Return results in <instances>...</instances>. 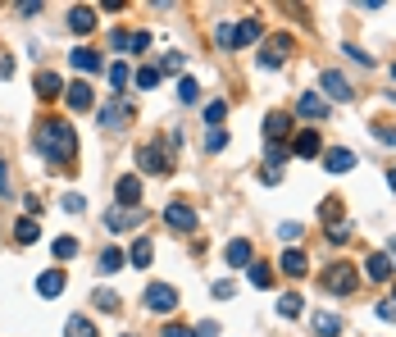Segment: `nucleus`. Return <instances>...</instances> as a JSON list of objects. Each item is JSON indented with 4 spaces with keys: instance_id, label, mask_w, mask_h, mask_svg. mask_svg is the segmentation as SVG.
Returning <instances> with one entry per match:
<instances>
[{
    "instance_id": "1",
    "label": "nucleus",
    "mask_w": 396,
    "mask_h": 337,
    "mask_svg": "<svg viewBox=\"0 0 396 337\" xmlns=\"http://www.w3.org/2000/svg\"><path fill=\"white\" fill-rule=\"evenodd\" d=\"M32 146H37V155L51 160V169H64L73 155H78V132H73V123H64V119H46V123H37Z\"/></svg>"
},
{
    "instance_id": "2",
    "label": "nucleus",
    "mask_w": 396,
    "mask_h": 337,
    "mask_svg": "<svg viewBox=\"0 0 396 337\" xmlns=\"http://www.w3.org/2000/svg\"><path fill=\"white\" fill-rule=\"evenodd\" d=\"M355 287H360V274H355L351 265H333L324 274V292H333V296H351Z\"/></svg>"
},
{
    "instance_id": "3",
    "label": "nucleus",
    "mask_w": 396,
    "mask_h": 337,
    "mask_svg": "<svg viewBox=\"0 0 396 337\" xmlns=\"http://www.w3.org/2000/svg\"><path fill=\"white\" fill-rule=\"evenodd\" d=\"M146 224V210H128V205H114V210H105V228L110 233H128V228H141Z\"/></svg>"
},
{
    "instance_id": "4",
    "label": "nucleus",
    "mask_w": 396,
    "mask_h": 337,
    "mask_svg": "<svg viewBox=\"0 0 396 337\" xmlns=\"http://www.w3.org/2000/svg\"><path fill=\"white\" fill-rule=\"evenodd\" d=\"M141 301H146V310H155V314H169V310H178V292H173L169 283H151Z\"/></svg>"
},
{
    "instance_id": "5",
    "label": "nucleus",
    "mask_w": 396,
    "mask_h": 337,
    "mask_svg": "<svg viewBox=\"0 0 396 337\" xmlns=\"http://www.w3.org/2000/svg\"><path fill=\"white\" fill-rule=\"evenodd\" d=\"M164 224H169L173 233H191V228H196V210L182 205V201H169V205H164Z\"/></svg>"
},
{
    "instance_id": "6",
    "label": "nucleus",
    "mask_w": 396,
    "mask_h": 337,
    "mask_svg": "<svg viewBox=\"0 0 396 337\" xmlns=\"http://www.w3.org/2000/svg\"><path fill=\"white\" fill-rule=\"evenodd\" d=\"M137 165H141V173H155V178H164L173 165H169V151L164 146H141L137 151Z\"/></svg>"
},
{
    "instance_id": "7",
    "label": "nucleus",
    "mask_w": 396,
    "mask_h": 337,
    "mask_svg": "<svg viewBox=\"0 0 396 337\" xmlns=\"http://www.w3.org/2000/svg\"><path fill=\"white\" fill-rule=\"evenodd\" d=\"M287 51H292V37H274V42L264 46V51H260V64H264V69H283L287 64Z\"/></svg>"
},
{
    "instance_id": "8",
    "label": "nucleus",
    "mask_w": 396,
    "mask_h": 337,
    "mask_svg": "<svg viewBox=\"0 0 396 337\" xmlns=\"http://www.w3.org/2000/svg\"><path fill=\"white\" fill-rule=\"evenodd\" d=\"M128 123H132V105L128 101H110L101 110V128H114V132H119V128H128Z\"/></svg>"
},
{
    "instance_id": "9",
    "label": "nucleus",
    "mask_w": 396,
    "mask_h": 337,
    "mask_svg": "<svg viewBox=\"0 0 396 337\" xmlns=\"http://www.w3.org/2000/svg\"><path fill=\"white\" fill-rule=\"evenodd\" d=\"M319 87L328 91L324 101H351V96H355V91H351V82H346L337 69H324V78H319Z\"/></svg>"
},
{
    "instance_id": "10",
    "label": "nucleus",
    "mask_w": 396,
    "mask_h": 337,
    "mask_svg": "<svg viewBox=\"0 0 396 337\" xmlns=\"http://www.w3.org/2000/svg\"><path fill=\"white\" fill-rule=\"evenodd\" d=\"M114 196H119V205L137 210V205H141V178H137V173H128V178H119V182H114Z\"/></svg>"
},
{
    "instance_id": "11",
    "label": "nucleus",
    "mask_w": 396,
    "mask_h": 337,
    "mask_svg": "<svg viewBox=\"0 0 396 337\" xmlns=\"http://www.w3.org/2000/svg\"><path fill=\"white\" fill-rule=\"evenodd\" d=\"M64 101H69L73 114L91 110V101H96V96H91V82H69V87H64Z\"/></svg>"
},
{
    "instance_id": "12",
    "label": "nucleus",
    "mask_w": 396,
    "mask_h": 337,
    "mask_svg": "<svg viewBox=\"0 0 396 337\" xmlns=\"http://www.w3.org/2000/svg\"><path fill=\"white\" fill-rule=\"evenodd\" d=\"M287 132H292V114H287V110H274V114L264 119V137H269V141H283Z\"/></svg>"
},
{
    "instance_id": "13",
    "label": "nucleus",
    "mask_w": 396,
    "mask_h": 337,
    "mask_svg": "<svg viewBox=\"0 0 396 337\" xmlns=\"http://www.w3.org/2000/svg\"><path fill=\"white\" fill-rule=\"evenodd\" d=\"M37 292H41L46 301H55V296L64 292V274H60V269H46V274H37Z\"/></svg>"
},
{
    "instance_id": "14",
    "label": "nucleus",
    "mask_w": 396,
    "mask_h": 337,
    "mask_svg": "<svg viewBox=\"0 0 396 337\" xmlns=\"http://www.w3.org/2000/svg\"><path fill=\"white\" fill-rule=\"evenodd\" d=\"M324 169H328V173H351V169H355V155H351L346 146H333V151L324 155Z\"/></svg>"
},
{
    "instance_id": "15",
    "label": "nucleus",
    "mask_w": 396,
    "mask_h": 337,
    "mask_svg": "<svg viewBox=\"0 0 396 337\" xmlns=\"http://www.w3.org/2000/svg\"><path fill=\"white\" fill-rule=\"evenodd\" d=\"M283 274H292V278L310 274V260H305L301 246H287V251H283Z\"/></svg>"
},
{
    "instance_id": "16",
    "label": "nucleus",
    "mask_w": 396,
    "mask_h": 337,
    "mask_svg": "<svg viewBox=\"0 0 396 337\" xmlns=\"http://www.w3.org/2000/svg\"><path fill=\"white\" fill-rule=\"evenodd\" d=\"M296 114H305V119H328V101L314 91H305L301 101H296Z\"/></svg>"
},
{
    "instance_id": "17",
    "label": "nucleus",
    "mask_w": 396,
    "mask_h": 337,
    "mask_svg": "<svg viewBox=\"0 0 396 337\" xmlns=\"http://www.w3.org/2000/svg\"><path fill=\"white\" fill-rule=\"evenodd\" d=\"M319 146H324V141H319V132H314V128L296 132V141H292V151H296L301 160H314V155H319Z\"/></svg>"
},
{
    "instance_id": "18",
    "label": "nucleus",
    "mask_w": 396,
    "mask_h": 337,
    "mask_svg": "<svg viewBox=\"0 0 396 337\" xmlns=\"http://www.w3.org/2000/svg\"><path fill=\"white\" fill-rule=\"evenodd\" d=\"M37 96H41V101L64 96V78H60V73H37Z\"/></svg>"
},
{
    "instance_id": "19",
    "label": "nucleus",
    "mask_w": 396,
    "mask_h": 337,
    "mask_svg": "<svg viewBox=\"0 0 396 337\" xmlns=\"http://www.w3.org/2000/svg\"><path fill=\"white\" fill-rule=\"evenodd\" d=\"M69 27H73V32H91V27H96V9H87V5H73L69 9Z\"/></svg>"
},
{
    "instance_id": "20",
    "label": "nucleus",
    "mask_w": 396,
    "mask_h": 337,
    "mask_svg": "<svg viewBox=\"0 0 396 337\" xmlns=\"http://www.w3.org/2000/svg\"><path fill=\"white\" fill-rule=\"evenodd\" d=\"M364 274H369V283H388V278H392V260L388 255H369V260H364Z\"/></svg>"
},
{
    "instance_id": "21",
    "label": "nucleus",
    "mask_w": 396,
    "mask_h": 337,
    "mask_svg": "<svg viewBox=\"0 0 396 337\" xmlns=\"http://www.w3.org/2000/svg\"><path fill=\"white\" fill-rule=\"evenodd\" d=\"M37 237H41V224L23 215V219H18V224H14V242H18V246H32Z\"/></svg>"
},
{
    "instance_id": "22",
    "label": "nucleus",
    "mask_w": 396,
    "mask_h": 337,
    "mask_svg": "<svg viewBox=\"0 0 396 337\" xmlns=\"http://www.w3.org/2000/svg\"><path fill=\"white\" fill-rule=\"evenodd\" d=\"M228 265H233V269H250V242H246V237L228 242Z\"/></svg>"
},
{
    "instance_id": "23",
    "label": "nucleus",
    "mask_w": 396,
    "mask_h": 337,
    "mask_svg": "<svg viewBox=\"0 0 396 337\" xmlns=\"http://www.w3.org/2000/svg\"><path fill=\"white\" fill-rule=\"evenodd\" d=\"M233 32H237V46H250V42H260L264 23H260V18H241V23L233 27Z\"/></svg>"
},
{
    "instance_id": "24",
    "label": "nucleus",
    "mask_w": 396,
    "mask_h": 337,
    "mask_svg": "<svg viewBox=\"0 0 396 337\" xmlns=\"http://www.w3.org/2000/svg\"><path fill=\"white\" fill-rule=\"evenodd\" d=\"M69 60H73V64H78V69H82V73H96V69H101V55H96V51H91V46H78V51H73V55H69Z\"/></svg>"
},
{
    "instance_id": "25",
    "label": "nucleus",
    "mask_w": 396,
    "mask_h": 337,
    "mask_svg": "<svg viewBox=\"0 0 396 337\" xmlns=\"http://www.w3.org/2000/svg\"><path fill=\"white\" fill-rule=\"evenodd\" d=\"M246 278H250V287H274V269H269V265H260V260H250Z\"/></svg>"
},
{
    "instance_id": "26",
    "label": "nucleus",
    "mask_w": 396,
    "mask_h": 337,
    "mask_svg": "<svg viewBox=\"0 0 396 337\" xmlns=\"http://www.w3.org/2000/svg\"><path fill=\"white\" fill-rule=\"evenodd\" d=\"M64 337H101V333H96V324H91V319H82V314H73V319L64 324Z\"/></svg>"
},
{
    "instance_id": "27",
    "label": "nucleus",
    "mask_w": 396,
    "mask_h": 337,
    "mask_svg": "<svg viewBox=\"0 0 396 337\" xmlns=\"http://www.w3.org/2000/svg\"><path fill=\"white\" fill-rule=\"evenodd\" d=\"M151 255H155V246H151L146 237H137V242H132V251H128V260H132L137 269H146V265H151Z\"/></svg>"
},
{
    "instance_id": "28",
    "label": "nucleus",
    "mask_w": 396,
    "mask_h": 337,
    "mask_svg": "<svg viewBox=\"0 0 396 337\" xmlns=\"http://www.w3.org/2000/svg\"><path fill=\"white\" fill-rule=\"evenodd\" d=\"M123 260H128V255H123L119 246H105V251H101V274H119Z\"/></svg>"
},
{
    "instance_id": "29",
    "label": "nucleus",
    "mask_w": 396,
    "mask_h": 337,
    "mask_svg": "<svg viewBox=\"0 0 396 337\" xmlns=\"http://www.w3.org/2000/svg\"><path fill=\"white\" fill-rule=\"evenodd\" d=\"M51 255L55 260H73V255H78V237H55V242H51Z\"/></svg>"
},
{
    "instance_id": "30",
    "label": "nucleus",
    "mask_w": 396,
    "mask_h": 337,
    "mask_svg": "<svg viewBox=\"0 0 396 337\" xmlns=\"http://www.w3.org/2000/svg\"><path fill=\"white\" fill-rule=\"evenodd\" d=\"M178 101H182V105H196V101H200L196 78H178Z\"/></svg>"
},
{
    "instance_id": "31",
    "label": "nucleus",
    "mask_w": 396,
    "mask_h": 337,
    "mask_svg": "<svg viewBox=\"0 0 396 337\" xmlns=\"http://www.w3.org/2000/svg\"><path fill=\"white\" fill-rule=\"evenodd\" d=\"M91 305H96V310H119V296H114L110 287H96V292H91Z\"/></svg>"
},
{
    "instance_id": "32",
    "label": "nucleus",
    "mask_w": 396,
    "mask_h": 337,
    "mask_svg": "<svg viewBox=\"0 0 396 337\" xmlns=\"http://www.w3.org/2000/svg\"><path fill=\"white\" fill-rule=\"evenodd\" d=\"M319 215H324V224H342V196H328L319 205Z\"/></svg>"
},
{
    "instance_id": "33",
    "label": "nucleus",
    "mask_w": 396,
    "mask_h": 337,
    "mask_svg": "<svg viewBox=\"0 0 396 337\" xmlns=\"http://www.w3.org/2000/svg\"><path fill=\"white\" fill-rule=\"evenodd\" d=\"M301 310H305V301H301V296H296V292H287L283 301H278V314H287V319H296V314H301Z\"/></svg>"
},
{
    "instance_id": "34",
    "label": "nucleus",
    "mask_w": 396,
    "mask_h": 337,
    "mask_svg": "<svg viewBox=\"0 0 396 337\" xmlns=\"http://www.w3.org/2000/svg\"><path fill=\"white\" fill-rule=\"evenodd\" d=\"M314 333H324V337L342 333V319H337V314H314Z\"/></svg>"
},
{
    "instance_id": "35",
    "label": "nucleus",
    "mask_w": 396,
    "mask_h": 337,
    "mask_svg": "<svg viewBox=\"0 0 396 337\" xmlns=\"http://www.w3.org/2000/svg\"><path fill=\"white\" fill-rule=\"evenodd\" d=\"M132 82H137V87H141V91H151V87H155V82H160V69H151V64H141V69H137V73H132Z\"/></svg>"
},
{
    "instance_id": "36",
    "label": "nucleus",
    "mask_w": 396,
    "mask_h": 337,
    "mask_svg": "<svg viewBox=\"0 0 396 337\" xmlns=\"http://www.w3.org/2000/svg\"><path fill=\"white\" fill-rule=\"evenodd\" d=\"M215 42L224 46V51H233V46H237V32H233V23H219V27H215Z\"/></svg>"
},
{
    "instance_id": "37",
    "label": "nucleus",
    "mask_w": 396,
    "mask_h": 337,
    "mask_svg": "<svg viewBox=\"0 0 396 337\" xmlns=\"http://www.w3.org/2000/svg\"><path fill=\"white\" fill-rule=\"evenodd\" d=\"M224 119H228V105H224V101H210V105H205V123H215V128H219Z\"/></svg>"
},
{
    "instance_id": "38",
    "label": "nucleus",
    "mask_w": 396,
    "mask_h": 337,
    "mask_svg": "<svg viewBox=\"0 0 396 337\" xmlns=\"http://www.w3.org/2000/svg\"><path fill=\"white\" fill-rule=\"evenodd\" d=\"M264 155H269V165H274V169H283V165H287V146H283V141H269Z\"/></svg>"
},
{
    "instance_id": "39",
    "label": "nucleus",
    "mask_w": 396,
    "mask_h": 337,
    "mask_svg": "<svg viewBox=\"0 0 396 337\" xmlns=\"http://www.w3.org/2000/svg\"><path fill=\"white\" fill-rule=\"evenodd\" d=\"M110 82H114V87H119V91H123V87H128V82H132V73H128V64H110Z\"/></svg>"
},
{
    "instance_id": "40",
    "label": "nucleus",
    "mask_w": 396,
    "mask_h": 337,
    "mask_svg": "<svg viewBox=\"0 0 396 337\" xmlns=\"http://www.w3.org/2000/svg\"><path fill=\"white\" fill-rule=\"evenodd\" d=\"M224 146H228V132L224 128H210L205 132V151H224Z\"/></svg>"
},
{
    "instance_id": "41",
    "label": "nucleus",
    "mask_w": 396,
    "mask_h": 337,
    "mask_svg": "<svg viewBox=\"0 0 396 337\" xmlns=\"http://www.w3.org/2000/svg\"><path fill=\"white\" fill-rule=\"evenodd\" d=\"M110 46H114V51H132V32L114 27V32H110Z\"/></svg>"
},
{
    "instance_id": "42",
    "label": "nucleus",
    "mask_w": 396,
    "mask_h": 337,
    "mask_svg": "<svg viewBox=\"0 0 396 337\" xmlns=\"http://www.w3.org/2000/svg\"><path fill=\"white\" fill-rule=\"evenodd\" d=\"M278 237H283L287 246H296V242H301V224H283V228H278Z\"/></svg>"
},
{
    "instance_id": "43",
    "label": "nucleus",
    "mask_w": 396,
    "mask_h": 337,
    "mask_svg": "<svg viewBox=\"0 0 396 337\" xmlns=\"http://www.w3.org/2000/svg\"><path fill=\"white\" fill-rule=\"evenodd\" d=\"M178 69H182V55H178V51H169V55L160 60V73H178Z\"/></svg>"
},
{
    "instance_id": "44",
    "label": "nucleus",
    "mask_w": 396,
    "mask_h": 337,
    "mask_svg": "<svg viewBox=\"0 0 396 337\" xmlns=\"http://www.w3.org/2000/svg\"><path fill=\"white\" fill-rule=\"evenodd\" d=\"M328 242H337V246L351 242V228H346V224H333V228H328Z\"/></svg>"
},
{
    "instance_id": "45",
    "label": "nucleus",
    "mask_w": 396,
    "mask_h": 337,
    "mask_svg": "<svg viewBox=\"0 0 396 337\" xmlns=\"http://www.w3.org/2000/svg\"><path fill=\"white\" fill-rule=\"evenodd\" d=\"M64 210H69V215H82V210H87V201L78 196V191H69V196H64Z\"/></svg>"
},
{
    "instance_id": "46",
    "label": "nucleus",
    "mask_w": 396,
    "mask_h": 337,
    "mask_svg": "<svg viewBox=\"0 0 396 337\" xmlns=\"http://www.w3.org/2000/svg\"><path fill=\"white\" fill-rule=\"evenodd\" d=\"M346 55H351V60H355V64H364V69H373V55H364V51H360V46H346Z\"/></svg>"
},
{
    "instance_id": "47",
    "label": "nucleus",
    "mask_w": 396,
    "mask_h": 337,
    "mask_svg": "<svg viewBox=\"0 0 396 337\" xmlns=\"http://www.w3.org/2000/svg\"><path fill=\"white\" fill-rule=\"evenodd\" d=\"M132 51L146 55V51H151V32H132Z\"/></svg>"
},
{
    "instance_id": "48",
    "label": "nucleus",
    "mask_w": 396,
    "mask_h": 337,
    "mask_svg": "<svg viewBox=\"0 0 396 337\" xmlns=\"http://www.w3.org/2000/svg\"><path fill=\"white\" fill-rule=\"evenodd\" d=\"M260 182H264V187H274V182H283V169H274V165H269L264 173H260Z\"/></svg>"
},
{
    "instance_id": "49",
    "label": "nucleus",
    "mask_w": 396,
    "mask_h": 337,
    "mask_svg": "<svg viewBox=\"0 0 396 337\" xmlns=\"http://www.w3.org/2000/svg\"><path fill=\"white\" fill-rule=\"evenodd\" d=\"M18 14H27V18L41 14V0H18Z\"/></svg>"
},
{
    "instance_id": "50",
    "label": "nucleus",
    "mask_w": 396,
    "mask_h": 337,
    "mask_svg": "<svg viewBox=\"0 0 396 337\" xmlns=\"http://www.w3.org/2000/svg\"><path fill=\"white\" fill-rule=\"evenodd\" d=\"M5 78H14V60H9V55L0 51V82H5Z\"/></svg>"
},
{
    "instance_id": "51",
    "label": "nucleus",
    "mask_w": 396,
    "mask_h": 337,
    "mask_svg": "<svg viewBox=\"0 0 396 337\" xmlns=\"http://www.w3.org/2000/svg\"><path fill=\"white\" fill-rule=\"evenodd\" d=\"M191 337H219V324H210V319H205L200 329H191Z\"/></svg>"
},
{
    "instance_id": "52",
    "label": "nucleus",
    "mask_w": 396,
    "mask_h": 337,
    "mask_svg": "<svg viewBox=\"0 0 396 337\" xmlns=\"http://www.w3.org/2000/svg\"><path fill=\"white\" fill-rule=\"evenodd\" d=\"M373 137H378L383 146H396V128H378V132H373Z\"/></svg>"
},
{
    "instance_id": "53",
    "label": "nucleus",
    "mask_w": 396,
    "mask_h": 337,
    "mask_svg": "<svg viewBox=\"0 0 396 337\" xmlns=\"http://www.w3.org/2000/svg\"><path fill=\"white\" fill-rule=\"evenodd\" d=\"M164 337H191V329H182V324H164Z\"/></svg>"
},
{
    "instance_id": "54",
    "label": "nucleus",
    "mask_w": 396,
    "mask_h": 337,
    "mask_svg": "<svg viewBox=\"0 0 396 337\" xmlns=\"http://www.w3.org/2000/svg\"><path fill=\"white\" fill-rule=\"evenodd\" d=\"M0 196H9V165L0 160Z\"/></svg>"
},
{
    "instance_id": "55",
    "label": "nucleus",
    "mask_w": 396,
    "mask_h": 337,
    "mask_svg": "<svg viewBox=\"0 0 396 337\" xmlns=\"http://www.w3.org/2000/svg\"><path fill=\"white\" fill-rule=\"evenodd\" d=\"M388 187H392V191H396V169H388Z\"/></svg>"
},
{
    "instance_id": "56",
    "label": "nucleus",
    "mask_w": 396,
    "mask_h": 337,
    "mask_svg": "<svg viewBox=\"0 0 396 337\" xmlns=\"http://www.w3.org/2000/svg\"><path fill=\"white\" fill-rule=\"evenodd\" d=\"M392 305H396V287H392Z\"/></svg>"
},
{
    "instance_id": "57",
    "label": "nucleus",
    "mask_w": 396,
    "mask_h": 337,
    "mask_svg": "<svg viewBox=\"0 0 396 337\" xmlns=\"http://www.w3.org/2000/svg\"><path fill=\"white\" fill-rule=\"evenodd\" d=\"M392 78H396V64H392Z\"/></svg>"
},
{
    "instance_id": "58",
    "label": "nucleus",
    "mask_w": 396,
    "mask_h": 337,
    "mask_svg": "<svg viewBox=\"0 0 396 337\" xmlns=\"http://www.w3.org/2000/svg\"><path fill=\"white\" fill-rule=\"evenodd\" d=\"M392 251H396V237H392Z\"/></svg>"
}]
</instances>
